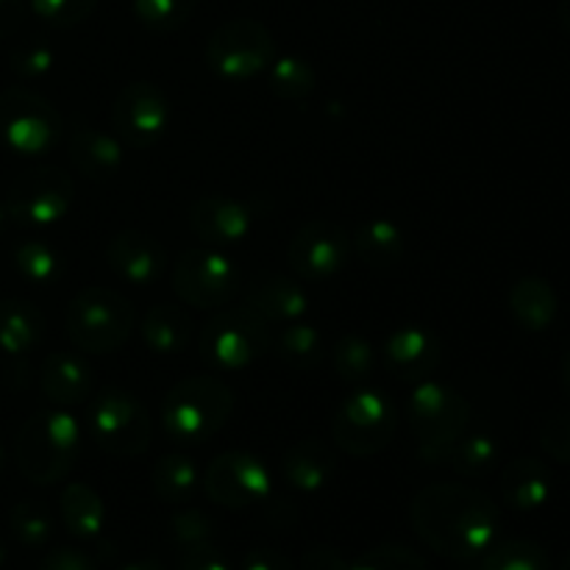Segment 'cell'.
<instances>
[{"instance_id":"cell-21","label":"cell","mask_w":570,"mask_h":570,"mask_svg":"<svg viewBox=\"0 0 570 570\" xmlns=\"http://www.w3.org/2000/svg\"><path fill=\"white\" fill-rule=\"evenodd\" d=\"M337 462L323 440L306 438L289 445L282 456V476L298 493H317L332 482Z\"/></svg>"},{"instance_id":"cell-44","label":"cell","mask_w":570,"mask_h":570,"mask_svg":"<svg viewBox=\"0 0 570 570\" xmlns=\"http://www.w3.org/2000/svg\"><path fill=\"white\" fill-rule=\"evenodd\" d=\"M39 570H98L95 562L89 560L83 551L72 549V546H61L45 554V560L39 562Z\"/></svg>"},{"instance_id":"cell-13","label":"cell","mask_w":570,"mask_h":570,"mask_svg":"<svg viewBox=\"0 0 570 570\" xmlns=\"http://www.w3.org/2000/svg\"><path fill=\"white\" fill-rule=\"evenodd\" d=\"M76 184L56 167H37L11 181L6 212L20 226H53L70 212Z\"/></svg>"},{"instance_id":"cell-38","label":"cell","mask_w":570,"mask_h":570,"mask_svg":"<svg viewBox=\"0 0 570 570\" xmlns=\"http://www.w3.org/2000/svg\"><path fill=\"white\" fill-rule=\"evenodd\" d=\"M348 570H429V566L410 546L382 543L367 549L354 562H348Z\"/></svg>"},{"instance_id":"cell-43","label":"cell","mask_w":570,"mask_h":570,"mask_svg":"<svg viewBox=\"0 0 570 570\" xmlns=\"http://www.w3.org/2000/svg\"><path fill=\"white\" fill-rule=\"evenodd\" d=\"M176 570H232V566L220 554V549H215L212 543H204L178 551Z\"/></svg>"},{"instance_id":"cell-29","label":"cell","mask_w":570,"mask_h":570,"mask_svg":"<svg viewBox=\"0 0 570 570\" xmlns=\"http://www.w3.org/2000/svg\"><path fill=\"white\" fill-rule=\"evenodd\" d=\"M198 465L187 454H165L150 468V490L165 504H187L195 495V490H198Z\"/></svg>"},{"instance_id":"cell-2","label":"cell","mask_w":570,"mask_h":570,"mask_svg":"<svg viewBox=\"0 0 570 570\" xmlns=\"http://www.w3.org/2000/svg\"><path fill=\"white\" fill-rule=\"evenodd\" d=\"M81 434V423L70 412H37L17 432V471L37 488H50V484L61 482L76 468Z\"/></svg>"},{"instance_id":"cell-40","label":"cell","mask_w":570,"mask_h":570,"mask_svg":"<svg viewBox=\"0 0 570 570\" xmlns=\"http://www.w3.org/2000/svg\"><path fill=\"white\" fill-rule=\"evenodd\" d=\"M212 534H215V527H212L209 515L200 510H193V507L189 510H178L170 518V538L178 546V551L212 543Z\"/></svg>"},{"instance_id":"cell-6","label":"cell","mask_w":570,"mask_h":570,"mask_svg":"<svg viewBox=\"0 0 570 570\" xmlns=\"http://www.w3.org/2000/svg\"><path fill=\"white\" fill-rule=\"evenodd\" d=\"M273 348L271 323L250 306L220 309L198 337L200 360L217 373H232L250 367Z\"/></svg>"},{"instance_id":"cell-51","label":"cell","mask_w":570,"mask_h":570,"mask_svg":"<svg viewBox=\"0 0 570 570\" xmlns=\"http://www.w3.org/2000/svg\"><path fill=\"white\" fill-rule=\"evenodd\" d=\"M6 220H9V212H6V206L0 204V232L6 228Z\"/></svg>"},{"instance_id":"cell-4","label":"cell","mask_w":570,"mask_h":570,"mask_svg":"<svg viewBox=\"0 0 570 570\" xmlns=\"http://www.w3.org/2000/svg\"><path fill=\"white\" fill-rule=\"evenodd\" d=\"M410 423L417 438V454L426 465H445L451 445L471 423V404L462 393L432 376L415 384L410 395Z\"/></svg>"},{"instance_id":"cell-14","label":"cell","mask_w":570,"mask_h":570,"mask_svg":"<svg viewBox=\"0 0 570 570\" xmlns=\"http://www.w3.org/2000/svg\"><path fill=\"white\" fill-rule=\"evenodd\" d=\"M170 117L167 95L148 81L126 83L111 104V126L128 148H150L167 131Z\"/></svg>"},{"instance_id":"cell-27","label":"cell","mask_w":570,"mask_h":570,"mask_svg":"<svg viewBox=\"0 0 570 570\" xmlns=\"http://www.w3.org/2000/svg\"><path fill=\"white\" fill-rule=\"evenodd\" d=\"M510 312L527 332H546L557 317V293L546 278L523 276L510 289Z\"/></svg>"},{"instance_id":"cell-47","label":"cell","mask_w":570,"mask_h":570,"mask_svg":"<svg viewBox=\"0 0 570 570\" xmlns=\"http://www.w3.org/2000/svg\"><path fill=\"white\" fill-rule=\"evenodd\" d=\"M28 0H0V39L14 37L28 17Z\"/></svg>"},{"instance_id":"cell-48","label":"cell","mask_w":570,"mask_h":570,"mask_svg":"<svg viewBox=\"0 0 570 570\" xmlns=\"http://www.w3.org/2000/svg\"><path fill=\"white\" fill-rule=\"evenodd\" d=\"M120 570H167V568L156 560H137V562H128V566H122Z\"/></svg>"},{"instance_id":"cell-31","label":"cell","mask_w":570,"mask_h":570,"mask_svg":"<svg viewBox=\"0 0 570 570\" xmlns=\"http://www.w3.org/2000/svg\"><path fill=\"white\" fill-rule=\"evenodd\" d=\"M276 351L282 356V362H287L295 371H312V367L321 365L323 360V337L315 326L309 323H289L276 340Z\"/></svg>"},{"instance_id":"cell-35","label":"cell","mask_w":570,"mask_h":570,"mask_svg":"<svg viewBox=\"0 0 570 570\" xmlns=\"http://www.w3.org/2000/svg\"><path fill=\"white\" fill-rule=\"evenodd\" d=\"M131 9L148 31L170 33L187 26L198 9V0H131Z\"/></svg>"},{"instance_id":"cell-23","label":"cell","mask_w":570,"mask_h":570,"mask_svg":"<svg viewBox=\"0 0 570 570\" xmlns=\"http://www.w3.org/2000/svg\"><path fill=\"white\" fill-rule=\"evenodd\" d=\"M551 471L538 456H518L501 473V495L515 512H534L549 504Z\"/></svg>"},{"instance_id":"cell-42","label":"cell","mask_w":570,"mask_h":570,"mask_svg":"<svg viewBox=\"0 0 570 570\" xmlns=\"http://www.w3.org/2000/svg\"><path fill=\"white\" fill-rule=\"evenodd\" d=\"M540 449L554 462L570 465V412H557L549 415L538 429Z\"/></svg>"},{"instance_id":"cell-12","label":"cell","mask_w":570,"mask_h":570,"mask_svg":"<svg viewBox=\"0 0 570 570\" xmlns=\"http://www.w3.org/2000/svg\"><path fill=\"white\" fill-rule=\"evenodd\" d=\"M204 493L223 510H250L271 499L273 476L259 456L248 451H223L206 465Z\"/></svg>"},{"instance_id":"cell-34","label":"cell","mask_w":570,"mask_h":570,"mask_svg":"<svg viewBox=\"0 0 570 570\" xmlns=\"http://www.w3.org/2000/svg\"><path fill=\"white\" fill-rule=\"evenodd\" d=\"M14 267L22 278L39 284V287H48L61 276V256L56 254L53 245L42 243V239H26L14 248Z\"/></svg>"},{"instance_id":"cell-30","label":"cell","mask_w":570,"mask_h":570,"mask_svg":"<svg viewBox=\"0 0 570 570\" xmlns=\"http://www.w3.org/2000/svg\"><path fill=\"white\" fill-rule=\"evenodd\" d=\"M501 449L490 434H462L445 454V465L465 479H482L495 471Z\"/></svg>"},{"instance_id":"cell-41","label":"cell","mask_w":570,"mask_h":570,"mask_svg":"<svg viewBox=\"0 0 570 570\" xmlns=\"http://www.w3.org/2000/svg\"><path fill=\"white\" fill-rule=\"evenodd\" d=\"M53 65H56L53 50L42 42H26L20 45V48L11 50L9 56L11 70H14L20 78H28V81L48 76V72L53 70Z\"/></svg>"},{"instance_id":"cell-46","label":"cell","mask_w":570,"mask_h":570,"mask_svg":"<svg viewBox=\"0 0 570 570\" xmlns=\"http://www.w3.org/2000/svg\"><path fill=\"white\" fill-rule=\"evenodd\" d=\"M301 570H348V560L334 546H312L301 557Z\"/></svg>"},{"instance_id":"cell-11","label":"cell","mask_w":570,"mask_h":570,"mask_svg":"<svg viewBox=\"0 0 570 570\" xmlns=\"http://www.w3.org/2000/svg\"><path fill=\"white\" fill-rule=\"evenodd\" d=\"M173 293L195 309H217L239 293V271L220 248L184 250L173 265Z\"/></svg>"},{"instance_id":"cell-50","label":"cell","mask_w":570,"mask_h":570,"mask_svg":"<svg viewBox=\"0 0 570 570\" xmlns=\"http://www.w3.org/2000/svg\"><path fill=\"white\" fill-rule=\"evenodd\" d=\"M562 387H566V393L570 395V351L566 356V365H562Z\"/></svg>"},{"instance_id":"cell-53","label":"cell","mask_w":570,"mask_h":570,"mask_svg":"<svg viewBox=\"0 0 570 570\" xmlns=\"http://www.w3.org/2000/svg\"><path fill=\"white\" fill-rule=\"evenodd\" d=\"M6 562V546H3V540H0V566H3Z\"/></svg>"},{"instance_id":"cell-22","label":"cell","mask_w":570,"mask_h":570,"mask_svg":"<svg viewBox=\"0 0 570 570\" xmlns=\"http://www.w3.org/2000/svg\"><path fill=\"white\" fill-rule=\"evenodd\" d=\"M70 165L89 181H109L122 167V142L92 126H81L70 137Z\"/></svg>"},{"instance_id":"cell-10","label":"cell","mask_w":570,"mask_h":570,"mask_svg":"<svg viewBox=\"0 0 570 570\" xmlns=\"http://www.w3.org/2000/svg\"><path fill=\"white\" fill-rule=\"evenodd\" d=\"M87 429L92 443L111 456H139L150 445V417L122 387H104L89 399Z\"/></svg>"},{"instance_id":"cell-1","label":"cell","mask_w":570,"mask_h":570,"mask_svg":"<svg viewBox=\"0 0 570 570\" xmlns=\"http://www.w3.org/2000/svg\"><path fill=\"white\" fill-rule=\"evenodd\" d=\"M417 538L454 562H476L499 540L501 510L490 495L468 484H426L410 504Z\"/></svg>"},{"instance_id":"cell-24","label":"cell","mask_w":570,"mask_h":570,"mask_svg":"<svg viewBox=\"0 0 570 570\" xmlns=\"http://www.w3.org/2000/svg\"><path fill=\"white\" fill-rule=\"evenodd\" d=\"M351 250L373 271H393L404 262L406 239L393 220L371 217L356 226L354 237H351Z\"/></svg>"},{"instance_id":"cell-8","label":"cell","mask_w":570,"mask_h":570,"mask_svg":"<svg viewBox=\"0 0 570 570\" xmlns=\"http://www.w3.org/2000/svg\"><path fill=\"white\" fill-rule=\"evenodd\" d=\"M65 120L45 95L31 87H9L0 92V139L14 154L42 156L61 142Z\"/></svg>"},{"instance_id":"cell-7","label":"cell","mask_w":570,"mask_h":570,"mask_svg":"<svg viewBox=\"0 0 570 570\" xmlns=\"http://www.w3.org/2000/svg\"><path fill=\"white\" fill-rule=\"evenodd\" d=\"M276 59V39L271 28L250 17L223 22L206 39V65L223 81H250L267 72Z\"/></svg>"},{"instance_id":"cell-39","label":"cell","mask_w":570,"mask_h":570,"mask_svg":"<svg viewBox=\"0 0 570 570\" xmlns=\"http://www.w3.org/2000/svg\"><path fill=\"white\" fill-rule=\"evenodd\" d=\"M33 14L53 28H76L92 17L98 0H28Z\"/></svg>"},{"instance_id":"cell-26","label":"cell","mask_w":570,"mask_h":570,"mask_svg":"<svg viewBox=\"0 0 570 570\" xmlns=\"http://www.w3.org/2000/svg\"><path fill=\"white\" fill-rule=\"evenodd\" d=\"M139 334H142V343L154 354L176 356L184 354L189 348V343H193V321H189V315L181 306L156 304L145 315Z\"/></svg>"},{"instance_id":"cell-33","label":"cell","mask_w":570,"mask_h":570,"mask_svg":"<svg viewBox=\"0 0 570 570\" xmlns=\"http://www.w3.org/2000/svg\"><path fill=\"white\" fill-rule=\"evenodd\" d=\"M315 70L301 56H276L267 67V87L284 100H301L315 89Z\"/></svg>"},{"instance_id":"cell-18","label":"cell","mask_w":570,"mask_h":570,"mask_svg":"<svg viewBox=\"0 0 570 570\" xmlns=\"http://www.w3.org/2000/svg\"><path fill=\"white\" fill-rule=\"evenodd\" d=\"M39 387L45 399L59 410L89 404L95 395V373L83 356L72 351H50L39 367Z\"/></svg>"},{"instance_id":"cell-36","label":"cell","mask_w":570,"mask_h":570,"mask_svg":"<svg viewBox=\"0 0 570 570\" xmlns=\"http://www.w3.org/2000/svg\"><path fill=\"white\" fill-rule=\"evenodd\" d=\"M332 365L343 382H365L376 365V351L360 334H343L332 348Z\"/></svg>"},{"instance_id":"cell-54","label":"cell","mask_w":570,"mask_h":570,"mask_svg":"<svg viewBox=\"0 0 570 570\" xmlns=\"http://www.w3.org/2000/svg\"><path fill=\"white\" fill-rule=\"evenodd\" d=\"M0 468H3V449H0Z\"/></svg>"},{"instance_id":"cell-5","label":"cell","mask_w":570,"mask_h":570,"mask_svg":"<svg viewBox=\"0 0 570 570\" xmlns=\"http://www.w3.org/2000/svg\"><path fill=\"white\" fill-rule=\"evenodd\" d=\"M65 332L83 354H115L134 334V309L115 289L87 287L67 304Z\"/></svg>"},{"instance_id":"cell-45","label":"cell","mask_w":570,"mask_h":570,"mask_svg":"<svg viewBox=\"0 0 570 570\" xmlns=\"http://www.w3.org/2000/svg\"><path fill=\"white\" fill-rule=\"evenodd\" d=\"M239 570H295L293 560L287 554H282L278 549L271 546H259V549H250L248 554L239 562Z\"/></svg>"},{"instance_id":"cell-17","label":"cell","mask_w":570,"mask_h":570,"mask_svg":"<svg viewBox=\"0 0 570 570\" xmlns=\"http://www.w3.org/2000/svg\"><path fill=\"white\" fill-rule=\"evenodd\" d=\"M189 226L209 248L237 245L254 232V212L243 200L226 195H204L189 209Z\"/></svg>"},{"instance_id":"cell-52","label":"cell","mask_w":570,"mask_h":570,"mask_svg":"<svg viewBox=\"0 0 570 570\" xmlns=\"http://www.w3.org/2000/svg\"><path fill=\"white\" fill-rule=\"evenodd\" d=\"M560 570H570V551L566 557H562V562H560Z\"/></svg>"},{"instance_id":"cell-15","label":"cell","mask_w":570,"mask_h":570,"mask_svg":"<svg viewBox=\"0 0 570 570\" xmlns=\"http://www.w3.org/2000/svg\"><path fill=\"white\" fill-rule=\"evenodd\" d=\"M351 256V237L334 220H309L287 245V265L304 282H326L337 276Z\"/></svg>"},{"instance_id":"cell-28","label":"cell","mask_w":570,"mask_h":570,"mask_svg":"<svg viewBox=\"0 0 570 570\" xmlns=\"http://www.w3.org/2000/svg\"><path fill=\"white\" fill-rule=\"evenodd\" d=\"M61 523L78 540H95L106 527V504L89 484L72 482L61 490Z\"/></svg>"},{"instance_id":"cell-32","label":"cell","mask_w":570,"mask_h":570,"mask_svg":"<svg viewBox=\"0 0 570 570\" xmlns=\"http://www.w3.org/2000/svg\"><path fill=\"white\" fill-rule=\"evenodd\" d=\"M479 570H551L549 551L534 540H504L482 557Z\"/></svg>"},{"instance_id":"cell-37","label":"cell","mask_w":570,"mask_h":570,"mask_svg":"<svg viewBox=\"0 0 570 570\" xmlns=\"http://www.w3.org/2000/svg\"><path fill=\"white\" fill-rule=\"evenodd\" d=\"M9 527L14 532V538L22 546H28V549H39L53 534V521H50L48 510L42 504H37V501H20V504L11 507Z\"/></svg>"},{"instance_id":"cell-9","label":"cell","mask_w":570,"mask_h":570,"mask_svg":"<svg viewBox=\"0 0 570 570\" xmlns=\"http://www.w3.org/2000/svg\"><path fill=\"white\" fill-rule=\"evenodd\" d=\"M399 432V410L382 390H356L332 417V440L348 456H373Z\"/></svg>"},{"instance_id":"cell-49","label":"cell","mask_w":570,"mask_h":570,"mask_svg":"<svg viewBox=\"0 0 570 570\" xmlns=\"http://www.w3.org/2000/svg\"><path fill=\"white\" fill-rule=\"evenodd\" d=\"M560 22L566 26V31L570 33V0H562V3H560Z\"/></svg>"},{"instance_id":"cell-3","label":"cell","mask_w":570,"mask_h":570,"mask_svg":"<svg viewBox=\"0 0 570 570\" xmlns=\"http://www.w3.org/2000/svg\"><path fill=\"white\" fill-rule=\"evenodd\" d=\"M234 390L217 376H189L173 384L161 404V426L178 445H204L226 429Z\"/></svg>"},{"instance_id":"cell-25","label":"cell","mask_w":570,"mask_h":570,"mask_svg":"<svg viewBox=\"0 0 570 570\" xmlns=\"http://www.w3.org/2000/svg\"><path fill=\"white\" fill-rule=\"evenodd\" d=\"M45 337V315L26 298L0 301V351L22 356L37 348Z\"/></svg>"},{"instance_id":"cell-16","label":"cell","mask_w":570,"mask_h":570,"mask_svg":"<svg viewBox=\"0 0 570 570\" xmlns=\"http://www.w3.org/2000/svg\"><path fill=\"white\" fill-rule=\"evenodd\" d=\"M167 250L154 234L139 232V228H126L115 234L106 245V265L120 276L122 282L148 287L156 284L167 273Z\"/></svg>"},{"instance_id":"cell-20","label":"cell","mask_w":570,"mask_h":570,"mask_svg":"<svg viewBox=\"0 0 570 570\" xmlns=\"http://www.w3.org/2000/svg\"><path fill=\"white\" fill-rule=\"evenodd\" d=\"M248 306L267 323H295L309 309V295L295 278L262 273L248 284Z\"/></svg>"},{"instance_id":"cell-19","label":"cell","mask_w":570,"mask_h":570,"mask_svg":"<svg viewBox=\"0 0 570 570\" xmlns=\"http://www.w3.org/2000/svg\"><path fill=\"white\" fill-rule=\"evenodd\" d=\"M443 360L438 334L423 326H404L393 332L384 343V365L401 382H423L438 371Z\"/></svg>"}]
</instances>
